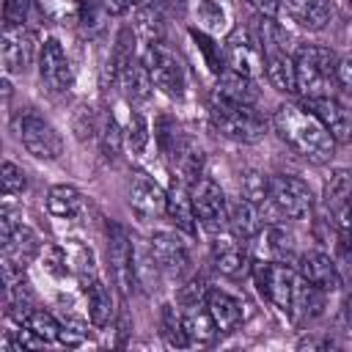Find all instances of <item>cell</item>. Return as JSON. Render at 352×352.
<instances>
[{
	"instance_id": "25",
	"label": "cell",
	"mask_w": 352,
	"mask_h": 352,
	"mask_svg": "<svg viewBox=\"0 0 352 352\" xmlns=\"http://www.w3.org/2000/svg\"><path fill=\"white\" fill-rule=\"evenodd\" d=\"M248 264H250V258H248V253H245V248H242V239H217L214 242V267H217V272H223V275H228V278H239L245 270H248Z\"/></svg>"
},
{
	"instance_id": "9",
	"label": "cell",
	"mask_w": 352,
	"mask_h": 352,
	"mask_svg": "<svg viewBox=\"0 0 352 352\" xmlns=\"http://www.w3.org/2000/svg\"><path fill=\"white\" fill-rule=\"evenodd\" d=\"M107 253H110V267H113L116 283L121 286L124 294H129L132 286H138V280H135V242L129 239V234L118 223L107 226Z\"/></svg>"
},
{
	"instance_id": "14",
	"label": "cell",
	"mask_w": 352,
	"mask_h": 352,
	"mask_svg": "<svg viewBox=\"0 0 352 352\" xmlns=\"http://www.w3.org/2000/svg\"><path fill=\"white\" fill-rule=\"evenodd\" d=\"M38 74H41V82L50 91L69 88V82H72V66H69V58H66V52H63V47H60L58 38H47L41 44Z\"/></svg>"
},
{
	"instance_id": "23",
	"label": "cell",
	"mask_w": 352,
	"mask_h": 352,
	"mask_svg": "<svg viewBox=\"0 0 352 352\" xmlns=\"http://www.w3.org/2000/svg\"><path fill=\"white\" fill-rule=\"evenodd\" d=\"M264 72H267V80L275 91H280V94L297 91V66H294V55H289V50L267 52Z\"/></svg>"
},
{
	"instance_id": "34",
	"label": "cell",
	"mask_w": 352,
	"mask_h": 352,
	"mask_svg": "<svg viewBox=\"0 0 352 352\" xmlns=\"http://www.w3.org/2000/svg\"><path fill=\"white\" fill-rule=\"evenodd\" d=\"M22 324H25V327H30L36 336H41L47 344H50V341H58L60 322H58L52 314H47V311H38V308L28 311V316L22 319Z\"/></svg>"
},
{
	"instance_id": "20",
	"label": "cell",
	"mask_w": 352,
	"mask_h": 352,
	"mask_svg": "<svg viewBox=\"0 0 352 352\" xmlns=\"http://www.w3.org/2000/svg\"><path fill=\"white\" fill-rule=\"evenodd\" d=\"M228 228L236 239H253L261 234L264 228V220H261V212H258V204L248 201V198H239L234 204H228Z\"/></svg>"
},
{
	"instance_id": "49",
	"label": "cell",
	"mask_w": 352,
	"mask_h": 352,
	"mask_svg": "<svg viewBox=\"0 0 352 352\" xmlns=\"http://www.w3.org/2000/svg\"><path fill=\"white\" fill-rule=\"evenodd\" d=\"M344 316H346V322H352V297H349L346 305H344Z\"/></svg>"
},
{
	"instance_id": "27",
	"label": "cell",
	"mask_w": 352,
	"mask_h": 352,
	"mask_svg": "<svg viewBox=\"0 0 352 352\" xmlns=\"http://www.w3.org/2000/svg\"><path fill=\"white\" fill-rule=\"evenodd\" d=\"M85 300H88V316L94 327H104L113 319V294L110 289L96 278L85 286Z\"/></svg>"
},
{
	"instance_id": "21",
	"label": "cell",
	"mask_w": 352,
	"mask_h": 352,
	"mask_svg": "<svg viewBox=\"0 0 352 352\" xmlns=\"http://www.w3.org/2000/svg\"><path fill=\"white\" fill-rule=\"evenodd\" d=\"M206 308H209V314H212V319H214L220 333H231V330H236L242 324V302L234 294L223 292V289H209Z\"/></svg>"
},
{
	"instance_id": "28",
	"label": "cell",
	"mask_w": 352,
	"mask_h": 352,
	"mask_svg": "<svg viewBox=\"0 0 352 352\" xmlns=\"http://www.w3.org/2000/svg\"><path fill=\"white\" fill-rule=\"evenodd\" d=\"M47 209L55 217H74L82 209V192L72 184H55L47 192Z\"/></svg>"
},
{
	"instance_id": "41",
	"label": "cell",
	"mask_w": 352,
	"mask_h": 352,
	"mask_svg": "<svg viewBox=\"0 0 352 352\" xmlns=\"http://www.w3.org/2000/svg\"><path fill=\"white\" fill-rule=\"evenodd\" d=\"M206 294H209V289H206V283H204V278H192V280H187L182 289H179V302L184 305V308H190V305H198L201 300H206Z\"/></svg>"
},
{
	"instance_id": "2",
	"label": "cell",
	"mask_w": 352,
	"mask_h": 352,
	"mask_svg": "<svg viewBox=\"0 0 352 352\" xmlns=\"http://www.w3.org/2000/svg\"><path fill=\"white\" fill-rule=\"evenodd\" d=\"M294 66H297V91L305 99L330 94V82L336 80L338 58L327 47H322V44H300L294 50Z\"/></svg>"
},
{
	"instance_id": "36",
	"label": "cell",
	"mask_w": 352,
	"mask_h": 352,
	"mask_svg": "<svg viewBox=\"0 0 352 352\" xmlns=\"http://www.w3.org/2000/svg\"><path fill=\"white\" fill-rule=\"evenodd\" d=\"M148 124H146V118L140 116V113H129V129H126V143H129V148H132V154L135 157H140L143 151H146V146H148Z\"/></svg>"
},
{
	"instance_id": "16",
	"label": "cell",
	"mask_w": 352,
	"mask_h": 352,
	"mask_svg": "<svg viewBox=\"0 0 352 352\" xmlns=\"http://www.w3.org/2000/svg\"><path fill=\"white\" fill-rule=\"evenodd\" d=\"M297 275L324 292H336L341 286V278H338V270H336V261L319 250H308L297 258Z\"/></svg>"
},
{
	"instance_id": "5",
	"label": "cell",
	"mask_w": 352,
	"mask_h": 352,
	"mask_svg": "<svg viewBox=\"0 0 352 352\" xmlns=\"http://www.w3.org/2000/svg\"><path fill=\"white\" fill-rule=\"evenodd\" d=\"M253 280L258 292L283 314L292 311L294 305V289H297V275L286 261H256L253 264Z\"/></svg>"
},
{
	"instance_id": "37",
	"label": "cell",
	"mask_w": 352,
	"mask_h": 352,
	"mask_svg": "<svg viewBox=\"0 0 352 352\" xmlns=\"http://www.w3.org/2000/svg\"><path fill=\"white\" fill-rule=\"evenodd\" d=\"M0 182H3V192L6 195H16L28 187V179H25V170L14 162H3V170H0Z\"/></svg>"
},
{
	"instance_id": "18",
	"label": "cell",
	"mask_w": 352,
	"mask_h": 352,
	"mask_svg": "<svg viewBox=\"0 0 352 352\" xmlns=\"http://www.w3.org/2000/svg\"><path fill=\"white\" fill-rule=\"evenodd\" d=\"M214 99H223V102H231V104H245V107H256L258 102V88H256V80L253 77H245L239 72H226L220 74L214 91H212Z\"/></svg>"
},
{
	"instance_id": "32",
	"label": "cell",
	"mask_w": 352,
	"mask_h": 352,
	"mask_svg": "<svg viewBox=\"0 0 352 352\" xmlns=\"http://www.w3.org/2000/svg\"><path fill=\"white\" fill-rule=\"evenodd\" d=\"M162 336L176 349L190 346V336L184 330V319H182V314L173 305H162Z\"/></svg>"
},
{
	"instance_id": "33",
	"label": "cell",
	"mask_w": 352,
	"mask_h": 352,
	"mask_svg": "<svg viewBox=\"0 0 352 352\" xmlns=\"http://www.w3.org/2000/svg\"><path fill=\"white\" fill-rule=\"evenodd\" d=\"M99 146H102V154L104 160H116L121 154V146H124V132L118 126V121L113 116H107L99 126Z\"/></svg>"
},
{
	"instance_id": "42",
	"label": "cell",
	"mask_w": 352,
	"mask_h": 352,
	"mask_svg": "<svg viewBox=\"0 0 352 352\" xmlns=\"http://www.w3.org/2000/svg\"><path fill=\"white\" fill-rule=\"evenodd\" d=\"M77 278H80V283H82V289L91 283V280H96V267H94V253L88 250V248H80V253H77Z\"/></svg>"
},
{
	"instance_id": "1",
	"label": "cell",
	"mask_w": 352,
	"mask_h": 352,
	"mask_svg": "<svg viewBox=\"0 0 352 352\" xmlns=\"http://www.w3.org/2000/svg\"><path fill=\"white\" fill-rule=\"evenodd\" d=\"M272 126L292 151H297L300 157L311 162H327L336 151L333 135L327 132V126L319 121V116L311 107L286 102L275 110Z\"/></svg>"
},
{
	"instance_id": "35",
	"label": "cell",
	"mask_w": 352,
	"mask_h": 352,
	"mask_svg": "<svg viewBox=\"0 0 352 352\" xmlns=\"http://www.w3.org/2000/svg\"><path fill=\"white\" fill-rule=\"evenodd\" d=\"M36 3L44 16H50L55 22H72V19H80L85 0H36Z\"/></svg>"
},
{
	"instance_id": "24",
	"label": "cell",
	"mask_w": 352,
	"mask_h": 352,
	"mask_svg": "<svg viewBox=\"0 0 352 352\" xmlns=\"http://www.w3.org/2000/svg\"><path fill=\"white\" fill-rule=\"evenodd\" d=\"M38 250H41V242H38V236L28 226H19L11 234V239L3 242V258L16 264V267H22V270L38 256Z\"/></svg>"
},
{
	"instance_id": "46",
	"label": "cell",
	"mask_w": 352,
	"mask_h": 352,
	"mask_svg": "<svg viewBox=\"0 0 352 352\" xmlns=\"http://www.w3.org/2000/svg\"><path fill=\"white\" fill-rule=\"evenodd\" d=\"M140 0H99V6L107 11V14H113V16H118V14H126L129 8H135Z\"/></svg>"
},
{
	"instance_id": "22",
	"label": "cell",
	"mask_w": 352,
	"mask_h": 352,
	"mask_svg": "<svg viewBox=\"0 0 352 352\" xmlns=\"http://www.w3.org/2000/svg\"><path fill=\"white\" fill-rule=\"evenodd\" d=\"M280 6L292 14L294 22H300L308 30H322L333 16L330 0H280Z\"/></svg>"
},
{
	"instance_id": "6",
	"label": "cell",
	"mask_w": 352,
	"mask_h": 352,
	"mask_svg": "<svg viewBox=\"0 0 352 352\" xmlns=\"http://www.w3.org/2000/svg\"><path fill=\"white\" fill-rule=\"evenodd\" d=\"M190 195H192L198 223L209 234H220L223 228H228V201H226V195L214 179H209V176L192 179Z\"/></svg>"
},
{
	"instance_id": "11",
	"label": "cell",
	"mask_w": 352,
	"mask_h": 352,
	"mask_svg": "<svg viewBox=\"0 0 352 352\" xmlns=\"http://www.w3.org/2000/svg\"><path fill=\"white\" fill-rule=\"evenodd\" d=\"M226 60L234 72L245 74V77H256L261 69H264V52H261V44L256 38H250L248 30L236 28L228 41H226Z\"/></svg>"
},
{
	"instance_id": "44",
	"label": "cell",
	"mask_w": 352,
	"mask_h": 352,
	"mask_svg": "<svg viewBox=\"0 0 352 352\" xmlns=\"http://www.w3.org/2000/svg\"><path fill=\"white\" fill-rule=\"evenodd\" d=\"M19 226H22V223H16L14 209H11V206H3V212H0V242H8L11 234H14Z\"/></svg>"
},
{
	"instance_id": "31",
	"label": "cell",
	"mask_w": 352,
	"mask_h": 352,
	"mask_svg": "<svg viewBox=\"0 0 352 352\" xmlns=\"http://www.w3.org/2000/svg\"><path fill=\"white\" fill-rule=\"evenodd\" d=\"M267 253L275 261H292L294 258V234L286 231L283 226H270L267 228Z\"/></svg>"
},
{
	"instance_id": "10",
	"label": "cell",
	"mask_w": 352,
	"mask_h": 352,
	"mask_svg": "<svg viewBox=\"0 0 352 352\" xmlns=\"http://www.w3.org/2000/svg\"><path fill=\"white\" fill-rule=\"evenodd\" d=\"M36 55V33L28 30L25 25L16 28H3V41H0V58H3V72L6 74H22Z\"/></svg>"
},
{
	"instance_id": "30",
	"label": "cell",
	"mask_w": 352,
	"mask_h": 352,
	"mask_svg": "<svg viewBox=\"0 0 352 352\" xmlns=\"http://www.w3.org/2000/svg\"><path fill=\"white\" fill-rule=\"evenodd\" d=\"M349 195H352V170H346V168L333 170L330 179L324 182V204L336 212Z\"/></svg>"
},
{
	"instance_id": "39",
	"label": "cell",
	"mask_w": 352,
	"mask_h": 352,
	"mask_svg": "<svg viewBox=\"0 0 352 352\" xmlns=\"http://www.w3.org/2000/svg\"><path fill=\"white\" fill-rule=\"evenodd\" d=\"M267 182L270 179H264L261 173H248L242 179V198H248V201H253V204L261 206L267 201Z\"/></svg>"
},
{
	"instance_id": "40",
	"label": "cell",
	"mask_w": 352,
	"mask_h": 352,
	"mask_svg": "<svg viewBox=\"0 0 352 352\" xmlns=\"http://www.w3.org/2000/svg\"><path fill=\"white\" fill-rule=\"evenodd\" d=\"M30 3L33 0H6V6H3V28L25 25V19L30 14Z\"/></svg>"
},
{
	"instance_id": "17",
	"label": "cell",
	"mask_w": 352,
	"mask_h": 352,
	"mask_svg": "<svg viewBox=\"0 0 352 352\" xmlns=\"http://www.w3.org/2000/svg\"><path fill=\"white\" fill-rule=\"evenodd\" d=\"M116 80H118V85H121V91H124V96H126L129 104H146V102L151 99L154 80H151V74H148L146 60L132 58V60L118 72Z\"/></svg>"
},
{
	"instance_id": "45",
	"label": "cell",
	"mask_w": 352,
	"mask_h": 352,
	"mask_svg": "<svg viewBox=\"0 0 352 352\" xmlns=\"http://www.w3.org/2000/svg\"><path fill=\"white\" fill-rule=\"evenodd\" d=\"M336 82L352 94V58H341L336 66Z\"/></svg>"
},
{
	"instance_id": "12",
	"label": "cell",
	"mask_w": 352,
	"mask_h": 352,
	"mask_svg": "<svg viewBox=\"0 0 352 352\" xmlns=\"http://www.w3.org/2000/svg\"><path fill=\"white\" fill-rule=\"evenodd\" d=\"M148 250L157 261V267L168 275H182L190 264V248L184 242V236L173 234V231H157L148 239Z\"/></svg>"
},
{
	"instance_id": "15",
	"label": "cell",
	"mask_w": 352,
	"mask_h": 352,
	"mask_svg": "<svg viewBox=\"0 0 352 352\" xmlns=\"http://www.w3.org/2000/svg\"><path fill=\"white\" fill-rule=\"evenodd\" d=\"M165 201L168 192L146 173H135L129 182V206L140 214V217H157L165 212Z\"/></svg>"
},
{
	"instance_id": "29",
	"label": "cell",
	"mask_w": 352,
	"mask_h": 352,
	"mask_svg": "<svg viewBox=\"0 0 352 352\" xmlns=\"http://www.w3.org/2000/svg\"><path fill=\"white\" fill-rule=\"evenodd\" d=\"M132 30H135L143 41H148V44H157V41L162 38V14H160V8H157L154 0L138 6Z\"/></svg>"
},
{
	"instance_id": "4",
	"label": "cell",
	"mask_w": 352,
	"mask_h": 352,
	"mask_svg": "<svg viewBox=\"0 0 352 352\" xmlns=\"http://www.w3.org/2000/svg\"><path fill=\"white\" fill-rule=\"evenodd\" d=\"M267 201L289 220H305L314 212V192L311 187L297 176H270L267 182Z\"/></svg>"
},
{
	"instance_id": "38",
	"label": "cell",
	"mask_w": 352,
	"mask_h": 352,
	"mask_svg": "<svg viewBox=\"0 0 352 352\" xmlns=\"http://www.w3.org/2000/svg\"><path fill=\"white\" fill-rule=\"evenodd\" d=\"M85 338H88V324H85V322H80V319H66V322H60L58 341H60L63 346H80Z\"/></svg>"
},
{
	"instance_id": "13",
	"label": "cell",
	"mask_w": 352,
	"mask_h": 352,
	"mask_svg": "<svg viewBox=\"0 0 352 352\" xmlns=\"http://www.w3.org/2000/svg\"><path fill=\"white\" fill-rule=\"evenodd\" d=\"M305 107H311L319 116V121L327 126V132L333 135L336 143H349L352 140V113L333 94L305 99Z\"/></svg>"
},
{
	"instance_id": "47",
	"label": "cell",
	"mask_w": 352,
	"mask_h": 352,
	"mask_svg": "<svg viewBox=\"0 0 352 352\" xmlns=\"http://www.w3.org/2000/svg\"><path fill=\"white\" fill-rule=\"evenodd\" d=\"M253 11H258L261 16H275L280 11V0H245Z\"/></svg>"
},
{
	"instance_id": "19",
	"label": "cell",
	"mask_w": 352,
	"mask_h": 352,
	"mask_svg": "<svg viewBox=\"0 0 352 352\" xmlns=\"http://www.w3.org/2000/svg\"><path fill=\"white\" fill-rule=\"evenodd\" d=\"M165 212L168 217L173 220L176 228H182L184 234H195V206H192V195H190V187L184 182H173L168 187V201H165Z\"/></svg>"
},
{
	"instance_id": "26",
	"label": "cell",
	"mask_w": 352,
	"mask_h": 352,
	"mask_svg": "<svg viewBox=\"0 0 352 352\" xmlns=\"http://www.w3.org/2000/svg\"><path fill=\"white\" fill-rule=\"evenodd\" d=\"M182 319H184V330L190 336V344H209L220 333L206 305H190V308H184Z\"/></svg>"
},
{
	"instance_id": "8",
	"label": "cell",
	"mask_w": 352,
	"mask_h": 352,
	"mask_svg": "<svg viewBox=\"0 0 352 352\" xmlns=\"http://www.w3.org/2000/svg\"><path fill=\"white\" fill-rule=\"evenodd\" d=\"M19 140L36 160H58L63 151V140L58 129L36 113H25L19 118Z\"/></svg>"
},
{
	"instance_id": "7",
	"label": "cell",
	"mask_w": 352,
	"mask_h": 352,
	"mask_svg": "<svg viewBox=\"0 0 352 352\" xmlns=\"http://www.w3.org/2000/svg\"><path fill=\"white\" fill-rule=\"evenodd\" d=\"M146 66H148V74L154 80V85L160 91H165L168 96H184V88H187V77H184V66L179 60V55L173 50H168L162 41L157 44H148L146 55H143Z\"/></svg>"
},
{
	"instance_id": "50",
	"label": "cell",
	"mask_w": 352,
	"mask_h": 352,
	"mask_svg": "<svg viewBox=\"0 0 352 352\" xmlns=\"http://www.w3.org/2000/svg\"><path fill=\"white\" fill-rule=\"evenodd\" d=\"M349 6H352V0H349Z\"/></svg>"
},
{
	"instance_id": "3",
	"label": "cell",
	"mask_w": 352,
	"mask_h": 352,
	"mask_svg": "<svg viewBox=\"0 0 352 352\" xmlns=\"http://www.w3.org/2000/svg\"><path fill=\"white\" fill-rule=\"evenodd\" d=\"M209 118H212V126L228 138V140H236V143H256L264 138V121L258 118V113L253 107H245V104H231V102H223V99H214L212 96V104H209Z\"/></svg>"
},
{
	"instance_id": "48",
	"label": "cell",
	"mask_w": 352,
	"mask_h": 352,
	"mask_svg": "<svg viewBox=\"0 0 352 352\" xmlns=\"http://www.w3.org/2000/svg\"><path fill=\"white\" fill-rule=\"evenodd\" d=\"M336 220H338V226H341L344 231H352V195L336 209Z\"/></svg>"
},
{
	"instance_id": "43",
	"label": "cell",
	"mask_w": 352,
	"mask_h": 352,
	"mask_svg": "<svg viewBox=\"0 0 352 352\" xmlns=\"http://www.w3.org/2000/svg\"><path fill=\"white\" fill-rule=\"evenodd\" d=\"M44 267H47V272H52L55 278H63L66 275V253L60 250V248H55V245H50L47 250H44Z\"/></svg>"
}]
</instances>
